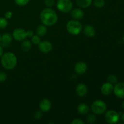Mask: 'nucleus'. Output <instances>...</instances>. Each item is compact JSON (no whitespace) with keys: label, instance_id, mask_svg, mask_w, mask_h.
<instances>
[{"label":"nucleus","instance_id":"obj_1","mask_svg":"<svg viewBox=\"0 0 124 124\" xmlns=\"http://www.w3.org/2000/svg\"><path fill=\"white\" fill-rule=\"evenodd\" d=\"M40 19L42 24L47 27H50L56 24L58 21V16L54 10L50 7H47L41 12Z\"/></svg>","mask_w":124,"mask_h":124},{"label":"nucleus","instance_id":"obj_2","mask_svg":"<svg viewBox=\"0 0 124 124\" xmlns=\"http://www.w3.org/2000/svg\"><path fill=\"white\" fill-rule=\"evenodd\" d=\"M18 59L14 53L7 52L1 56V63L2 66L6 70H12L17 65Z\"/></svg>","mask_w":124,"mask_h":124},{"label":"nucleus","instance_id":"obj_3","mask_svg":"<svg viewBox=\"0 0 124 124\" xmlns=\"http://www.w3.org/2000/svg\"><path fill=\"white\" fill-rule=\"evenodd\" d=\"M67 31L72 35H78L82 30V25L79 21L75 19L70 20L66 24Z\"/></svg>","mask_w":124,"mask_h":124},{"label":"nucleus","instance_id":"obj_4","mask_svg":"<svg viewBox=\"0 0 124 124\" xmlns=\"http://www.w3.org/2000/svg\"><path fill=\"white\" fill-rule=\"evenodd\" d=\"M91 109L95 115H102L107 110V104L102 100H96L92 103Z\"/></svg>","mask_w":124,"mask_h":124},{"label":"nucleus","instance_id":"obj_5","mask_svg":"<svg viewBox=\"0 0 124 124\" xmlns=\"http://www.w3.org/2000/svg\"><path fill=\"white\" fill-rule=\"evenodd\" d=\"M57 8L62 13H69L73 8V2L71 0H58Z\"/></svg>","mask_w":124,"mask_h":124},{"label":"nucleus","instance_id":"obj_6","mask_svg":"<svg viewBox=\"0 0 124 124\" xmlns=\"http://www.w3.org/2000/svg\"><path fill=\"white\" fill-rule=\"evenodd\" d=\"M105 120L107 123L110 124H116L119 120L120 115L115 110H109L105 112Z\"/></svg>","mask_w":124,"mask_h":124},{"label":"nucleus","instance_id":"obj_7","mask_svg":"<svg viewBox=\"0 0 124 124\" xmlns=\"http://www.w3.org/2000/svg\"><path fill=\"white\" fill-rule=\"evenodd\" d=\"M12 36L16 41H24L27 38V31L21 28L16 29L13 30V33H12Z\"/></svg>","mask_w":124,"mask_h":124},{"label":"nucleus","instance_id":"obj_8","mask_svg":"<svg viewBox=\"0 0 124 124\" xmlns=\"http://www.w3.org/2000/svg\"><path fill=\"white\" fill-rule=\"evenodd\" d=\"M38 48L41 52L43 53H48L53 49V45L47 40H44L38 44Z\"/></svg>","mask_w":124,"mask_h":124},{"label":"nucleus","instance_id":"obj_9","mask_svg":"<svg viewBox=\"0 0 124 124\" xmlns=\"http://www.w3.org/2000/svg\"><path fill=\"white\" fill-rule=\"evenodd\" d=\"M52 102L48 99H43L39 103V109L42 112H48L52 108Z\"/></svg>","mask_w":124,"mask_h":124},{"label":"nucleus","instance_id":"obj_10","mask_svg":"<svg viewBox=\"0 0 124 124\" xmlns=\"http://www.w3.org/2000/svg\"><path fill=\"white\" fill-rule=\"evenodd\" d=\"M115 96L119 98H124V83L116 84L113 88Z\"/></svg>","mask_w":124,"mask_h":124},{"label":"nucleus","instance_id":"obj_11","mask_svg":"<svg viewBox=\"0 0 124 124\" xmlns=\"http://www.w3.org/2000/svg\"><path fill=\"white\" fill-rule=\"evenodd\" d=\"M87 65L85 62H78L75 66V71L78 75H83L87 71Z\"/></svg>","mask_w":124,"mask_h":124},{"label":"nucleus","instance_id":"obj_12","mask_svg":"<svg viewBox=\"0 0 124 124\" xmlns=\"http://www.w3.org/2000/svg\"><path fill=\"white\" fill-rule=\"evenodd\" d=\"M70 15L75 20L82 19L84 16V12L81 8H75L70 11Z\"/></svg>","mask_w":124,"mask_h":124},{"label":"nucleus","instance_id":"obj_13","mask_svg":"<svg viewBox=\"0 0 124 124\" xmlns=\"http://www.w3.org/2000/svg\"><path fill=\"white\" fill-rule=\"evenodd\" d=\"M88 92V88L84 84H79L76 87V93L79 97L83 98L85 96Z\"/></svg>","mask_w":124,"mask_h":124},{"label":"nucleus","instance_id":"obj_14","mask_svg":"<svg viewBox=\"0 0 124 124\" xmlns=\"http://www.w3.org/2000/svg\"><path fill=\"white\" fill-rule=\"evenodd\" d=\"M113 85L108 82L104 83L102 85L101 88V92L102 94L104 95L108 96L112 93V92H113Z\"/></svg>","mask_w":124,"mask_h":124},{"label":"nucleus","instance_id":"obj_15","mask_svg":"<svg viewBox=\"0 0 124 124\" xmlns=\"http://www.w3.org/2000/svg\"><path fill=\"white\" fill-rule=\"evenodd\" d=\"M77 111L79 114L82 115H86L89 113L90 108L87 104L85 103H81L79 104L77 107Z\"/></svg>","mask_w":124,"mask_h":124},{"label":"nucleus","instance_id":"obj_16","mask_svg":"<svg viewBox=\"0 0 124 124\" xmlns=\"http://www.w3.org/2000/svg\"><path fill=\"white\" fill-rule=\"evenodd\" d=\"M84 33L88 38H93L96 35V30L92 25H87L84 28Z\"/></svg>","mask_w":124,"mask_h":124},{"label":"nucleus","instance_id":"obj_17","mask_svg":"<svg viewBox=\"0 0 124 124\" xmlns=\"http://www.w3.org/2000/svg\"><path fill=\"white\" fill-rule=\"evenodd\" d=\"M13 36L9 33H4L1 36V42L2 47H7L12 41Z\"/></svg>","mask_w":124,"mask_h":124},{"label":"nucleus","instance_id":"obj_18","mask_svg":"<svg viewBox=\"0 0 124 124\" xmlns=\"http://www.w3.org/2000/svg\"><path fill=\"white\" fill-rule=\"evenodd\" d=\"M76 4L80 8H88L92 5L93 0H76Z\"/></svg>","mask_w":124,"mask_h":124},{"label":"nucleus","instance_id":"obj_19","mask_svg":"<svg viewBox=\"0 0 124 124\" xmlns=\"http://www.w3.org/2000/svg\"><path fill=\"white\" fill-rule=\"evenodd\" d=\"M47 33V27L44 24L38 25L36 29V35L39 36H43L46 35Z\"/></svg>","mask_w":124,"mask_h":124},{"label":"nucleus","instance_id":"obj_20","mask_svg":"<svg viewBox=\"0 0 124 124\" xmlns=\"http://www.w3.org/2000/svg\"><path fill=\"white\" fill-rule=\"evenodd\" d=\"M32 47V43L29 40H25L21 44V50L24 52H28L31 50Z\"/></svg>","mask_w":124,"mask_h":124},{"label":"nucleus","instance_id":"obj_21","mask_svg":"<svg viewBox=\"0 0 124 124\" xmlns=\"http://www.w3.org/2000/svg\"><path fill=\"white\" fill-rule=\"evenodd\" d=\"M93 5L97 8H102L105 4V0H94L93 1Z\"/></svg>","mask_w":124,"mask_h":124},{"label":"nucleus","instance_id":"obj_22","mask_svg":"<svg viewBox=\"0 0 124 124\" xmlns=\"http://www.w3.org/2000/svg\"><path fill=\"white\" fill-rule=\"evenodd\" d=\"M87 121L88 124H93L96 121V116L95 114H88L87 116Z\"/></svg>","mask_w":124,"mask_h":124},{"label":"nucleus","instance_id":"obj_23","mask_svg":"<svg viewBox=\"0 0 124 124\" xmlns=\"http://www.w3.org/2000/svg\"><path fill=\"white\" fill-rule=\"evenodd\" d=\"M108 82L111 83V84H116L117 82V78L115 75H110L107 78Z\"/></svg>","mask_w":124,"mask_h":124},{"label":"nucleus","instance_id":"obj_24","mask_svg":"<svg viewBox=\"0 0 124 124\" xmlns=\"http://www.w3.org/2000/svg\"><path fill=\"white\" fill-rule=\"evenodd\" d=\"M31 43L35 45H38V44L41 42L40 36L37 35H34L31 37Z\"/></svg>","mask_w":124,"mask_h":124},{"label":"nucleus","instance_id":"obj_25","mask_svg":"<svg viewBox=\"0 0 124 124\" xmlns=\"http://www.w3.org/2000/svg\"><path fill=\"white\" fill-rule=\"evenodd\" d=\"M7 25H8V22L6 18L0 17V29H5Z\"/></svg>","mask_w":124,"mask_h":124},{"label":"nucleus","instance_id":"obj_26","mask_svg":"<svg viewBox=\"0 0 124 124\" xmlns=\"http://www.w3.org/2000/svg\"><path fill=\"white\" fill-rule=\"evenodd\" d=\"M15 3L19 6H24L27 4L30 0H14Z\"/></svg>","mask_w":124,"mask_h":124},{"label":"nucleus","instance_id":"obj_27","mask_svg":"<svg viewBox=\"0 0 124 124\" xmlns=\"http://www.w3.org/2000/svg\"><path fill=\"white\" fill-rule=\"evenodd\" d=\"M44 4L47 7H52L55 4L54 0H44Z\"/></svg>","mask_w":124,"mask_h":124},{"label":"nucleus","instance_id":"obj_28","mask_svg":"<svg viewBox=\"0 0 124 124\" xmlns=\"http://www.w3.org/2000/svg\"><path fill=\"white\" fill-rule=\"evenodd\" d=\"M7 78V74L4 71H0V82H3L6 81Z\"/></svg>","mask_w":124,"mask_h":124},{"label":"nucleus","instance_id":"obj_29","mask_svg":"<svg viewBox=\"0 0 124 124\" xmlns=\"http://www.w3.org/2000/svg\"><path fill=\"white\" fill-rule=\"evenodd\" d=\"M42 113L41 111H35V113H34L33 117L36 120H39L42 117Z\"/></svg>","mask_w":124,"mask_h":124},{"label":"nucleus","instance_id":"obj_30","mask_svg":"<svg viewBox=\"0 0 124 124\" xmlns=\"http://www.w3.org/2000/svg\"><path fill=\"white\" fill-rule=\"evenodd\" d=\"M71 124H84L85 122L80 119H75L71 121Z\"/></svg>","mask_w":124,"mask_h":124},{"label":"nucleus","instance_id":"obj_31","mask_svg":"<svg viewBox=\"0 0 124 124\" xmlns=\"http://www.w3.org/2000/svg\"><path fill=\"white\" fill-rule=\"evenodd\" d=\"M12 15H13V13H12V12L11 11H7L5 13V18L6 19H11V18L12 17Z\"/></svg>","mask_w":124,"mask_h":124},{"label":"nucleus","instance_id":"obj_32","mask_svg":"<svg viewBox=\"0 0 124 124\" xmlns=\"http://www.w3.org/2000/svg\"><path fill=\"white\" fill-rule=\"evenodd\" d=\"M27 37L31 38V36H33L34 35V33L32 30H29L27 31Z\"/></svg>","mask_w":124,"mask_h":124},{"label":"nucleus","instance_id":"obj_33","mask_svg":"<svg viewBox=\"0 0 124 124\" xmlns=\"http://www.w3.org/2000/svg\"><path fill=\"white\" fill-rule=\"evenodd\" d=\"M3 54V48L1 46H0V57H1V56Z\"/></svg>","mask_w":124,"mask_h":124},{"label":"nucleus","instance_id":"obj_34","mask_svg":"<svg viewBox=\"0 0 124 124\" xmlns=\"http://www.w3.org/2000/svg\"><path fill=\"white\" fill-rule=\"evenodd\" d=\"M121 119H122V121L124 122V113L121 116Z\"/></svg>","mask_w":124,"mask_h":124},{"label":"nucleus","instance_id":"obj_35","mask_svg":"<svg viewBox=\"0 0 124 124\" xmlns=\"http://www.w3.org/2000/svg\"><path fill=\"white\" fill-rule=\"evenodd\" d=\"M122 108H123L124 110V101L123 102V103L122 104Z\"/></svg>","mask_w":124,"mask_h":124},{"label":"nucleus","instance_id":"obj_36","mask_svg":"<svg viewBox=\"0 0 124 124\" xmlns=\"http://www.w3.org/2000/svg\"><path fill=\"white\" fill-rule=\"evenodd\" d=\"M1 34H0V41H1Z\"/></svg>","mask_w":124,"mask_h":124},{"label":"nucleus","instance_id":"obj_37","mask_svg":"<svg viewBox=\"0 0 124 124\" xmlns=\"http://www.w3.org/2000/svg\"><path fill=\"white\" fill-rule=\"evenodd\" d=\"M123 41H124V36H123Z\"/></svg>","mask_w":124,"mask_h":124}]
</instances>
